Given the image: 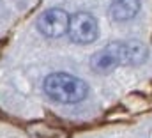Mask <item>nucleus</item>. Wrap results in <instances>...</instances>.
Segmentation results:
<instances>
[{"label":"nucleus","instance_id":"obj_1","mask_svg":"<svg viewBox=\"0 0 152 138\" xmlns=\"http://www.w3.org/2000/svg\"><path fill=\"white\" fill-rule=\"evenodd\" d=\"M149 57V50L140 41H127V43H110L104 48L97 50L92 59L90 66L96 73H110L118 66H140Z\"/></svg>","mask_w":152,"mask_h":138},{"label":"nucleus","instance_id":"obj_2","mask_svg":"<svg viewBox=\"0 0 152 138\" xmlns=\"http://www.w3.org/2000/svg\"><path fill=\"white\" fill-rule=\"evenodd\" d=\"M44 92L50 99L57 103L73 104L80 103L88 94V85L73 74L67 73H51L44 78Z\"/></svg>","mask_w":152,"mask_h":138},{"label":"nucleus","instance_id":"obj_3","mask_svg":"<svg viewBox=\"0 0 152 138\" xmlns=\"http://www.w3.org/2000/svg\"><path fill=\"white\" fill-rule=\"evenodd\" d=\"M67 34L71 37L73 43L78 44H90L97 39L99 35V25L97 20L90 12H76L69 18V29Z\"/></svg>","mask_w":152,"mask_h":138},{"label":"nucleus","instance_id":"obj_4","mask_svg":"<svg viewBox=\"0 0 152 138\" xmlns=\"http://www.w3.org/2000/svg\"><path fill=\"white\" fill-rule=\"evenodd\" d=\"M69 29V16L64 9L51 7L41 12L37 18V30L46 37H62L67 34Z\"/></svg>","mask_w":152,"mask_h":138},{"label":"nucleus","instance_id":"obj_5","mask_svg":"<svg viewBox=\"0 0 152 138\" xmlns=\"http://www.w3.org/2000/svg\"><path fill=\"white\" fill-rule=\"evenodd\" d=\"M140 11V0H112L110 16L113 21H127Z\"/></svg>","mask_w":152,"mask_h":138}]
</instances>
